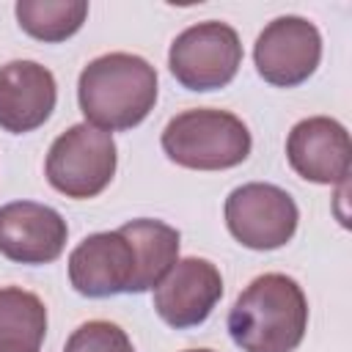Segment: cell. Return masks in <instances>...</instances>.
Returning a JSON list of instances; mask_svg holds the SVG:
<instances>
[{"label": "cell", "instance_id": "cell-1", "mask_svg": "<svg viewBox=\"0 0 352 352\" xmlns=\"http://www.w3.org/2000/svg\"><path fill=\"white\" fill-rule=\"evenodd\" d=\"M305 327V292L283 272L253 278L228 311V336L242 352H294Z\"/></svg>", "mask_w": 352, "mask_h": 352}, {"label": "cell", "instance_id": "cell-2", "mask_svg": "<svg viewBox=\"0 0 352 352\" xmlns=\"http://www.w3.org/2000/svg\"><path fill=\"white\" fill-rule=\"evenodd\" d=\"M157 69L132 52L94 58L77 80V102L88 124L124 132L146 121L157 104Z\"/></svg>", "mask_w": 352, "mask_h": 352}, {"label": "cell", "instance_id": "cell-3", "mask_svg": "<svg viewBox=\"0 0 352 352\" xmlns=\"http://www.w3.org/2000/svg\"><path fill=\"white\" fill-rule=\"evenodd\" d=\"M162 151L190 170H228L248 160L253 140L245 121L228 110L195 107L173 116L162 129Z\"/></svg>", "mask_w": 352, "mask_h": 352}, {"label": "cell", "instance_id": "cell-4", "mask_svg": "<svg viewBox=\"0 0 352 352\" xmlns=\"http://www.w3.org/2000/svg\"><path fill=\"white\" fill-rule=\"evenodd\" d=\"M116 140L110 132L82 121L60 132L44 162V173L52 190L66 198L85 201L104 192L116 176Z\"/></svg>", "mask_w": 352, "mask_h": 352}, {"label": "cell", "instance_id": "cell-5", "mask_svg": "<svg viewBox=\"0 0 352 352\" xmlns=\"http://www.w3.org/2000/svg\"><path fill=\"white\" fill-rule=\"evenodd\" d=\"M242 66V41L226 22H198L182 30L168 50V69L187 91L226 88Z\"/></svg>", "mask_w": 352, "mask_h": 352}, {"label": "cell", "instance_id": "cell-6", "mask_svg": "<svg viewBox=\"0 0 352 352\" xmlns=\"http://www.w3.org/2000/svg\"><path fill=\"white\" fill-rule=\"evenodd\" d=\"M223 212L231 236L250 250L283 248L300 223L294 198L278 184L267 182H250L231 190Z\"/></svg>", "mask_w": 352, "mask_h": 352}, {"label": "cell", "instance_id": "cell-7", "mask_svg": "<svg viewBox=\"0 0 352 352\" xmlns=\"http://www.w3.org/2000/svg\"><path fill=\"white\" fill-rule=\"evenodd\" d=\"M253 60L264 82L294 88L316 72L322 60V33L305 16H278L258 33Z\"/></svg>", "mask_w": 352, "mask_h": 352}, {"label": "cell", "instance_id": "cell-8", "mask_svg": "<svg viewBox=\"0 0 352 352\" xmlns=\"http://www.w3.org/2000/svg\"><path fill=\"white\" fill-rule=\"evenodd\" d=\"M223 297V275L209 258L187 256L179 258L165 278L154 286V311L157 316L176 327H198L209 319L214 305Z\"/></svg>", "mask_w": 352, "mask_h": 352}, {"label": "cell", "instance_id": "cell-9", "mask_svg": "<svg viewBox=\"0 0 352 352\" xmlns=\"http://www.w3.org/2000/svg\"><path fill=\"white\" fill-rule=\"evenodd\" d=\"M286 160L297 176L314 184H346L352 165L349 132L330 116H311L292 126Z\"/></svg>", "mask_w": 352, "mask_h": 352}, {"label": "cell", "instance_id": "cell-10", "mask_svg": "<svg viewBox=\"0 0 352 352\" xmlns=\"http://www.w3.org/2000/svg\"><path fill=\"white\" fill-rule=\"evenodd\" d=\"M69 280L77 294L104 300L132 294L135 253L121 231H99L85 236L69 256Z\"/></svg>", "mask_w": 352, "mask_h": 352}, {"label": "cell", "instance_id": "cell-11", "mask_svg": "<svg viewBox=\"0 0 352 352\" xmlns=\"http://www.w3.org/2000/svg\"><path fill=\"white\" fill-rule=\"evenodd\" d=\"M69 226L58 209L36 201L0 206V253L16 264H50L66 248Z\"/></svg>", "mask_w": 352, "mask_h": 352}, {"label": "cell", "instance_id": "cell-12", "mask_svg": "<svg viewBox=\"0 0 352 352\" xmlns=\"http://www.w3.org/2000/svg\"><path fill=\"white\" fill-rule=\"evenodd\" d=\"M58 85L47 66L36 60H8L0 66V129L25 135L52 116Z\"/></svg>", "mask_w": 352, "mask_h": 352}, {"label": "cell", "instance_id": "cell-13", "mask_svg": "<svg viewBox=\"0 0 352 352\" xmlns=\"http://www.w3.org/2000/svg\"><path fill=\"white\" fill-rule=\"evenodd\" d=\"M126 242L132 245L135 253V283H132V294H143L148 289H154L165 272L179 261V231L162 220H151V217H140V220H129L118 228Z\"/></svg>", "mask_w": 352, "mask_h": 352}, {"label": "cell", "instance_id": "cell-14", "mask_svg": "<svg viewBox=\"0 0 352 352\" xmlns=\"http://www.w3.org/2000/svg\"><path fill=\"white\" fill-rule=\"evenodd\" d=\"M47 336V308L38 294L3 286L0 289V352H38Z\"/></svg>", "mask_w": 352, "mask_h": 352}, {"label": "cell", "instance_id": "cell-15", "mask_svg": "<svg viewBox=\"0 0 352 352\" xmlns=\"http://www.w3.org/2000/svg\"><path fill=\"white\" fill-rule=\"evenodd\" d=\"M19 28L38 41L58 44L72 38L85 16H88V3L85 0H16L14 6Z\"/></svg>", "mask_w": 352, "mask_h": 352}, {"label": "cell", "instance_id": "cell-16", "mask_svg": "<svg viewBox=\"0 0 352 352\" xmlns=\"http://www.w3.org/2000/svg\"><path fill=\"white\" fill-rule=\"evenodd\" d=\"M63 352H135V346L118 324L107 319H91L66 338Z\"/></svg>", "mask_w": 352, "mask_h": 352}, {"label": "cell", "instance_id": "cell-17", "mask_svg": "<svg viewBox=\"0 0 352 352\" xmlns=\"http://www.w3.org/2000/svg\"><path fill=\"white\" fill-rule=\"evenodd\" d=\"M184 352H214V349H184Z\"/></svg>", "mask_w": 352, "mask_h": 352}]
</instances>
